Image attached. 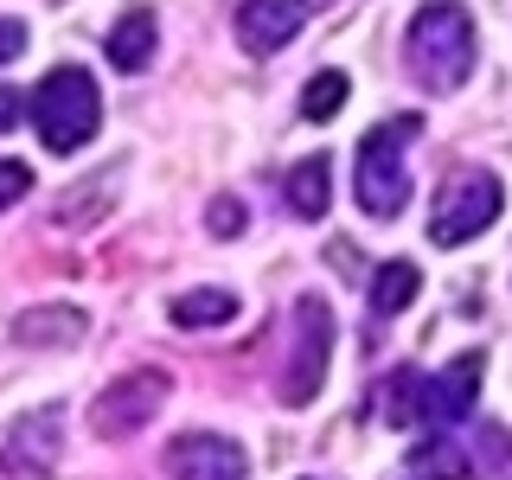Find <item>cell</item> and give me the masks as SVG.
<instances>
[{"label": "cell", "mask_w": 512, "mask_h": 480, "mask_svg": "<svg viewBox=\"0 0 512 480\" xmlns=\"http://www.w3.org/2000/svg\"><path fill=\"white\" fill-rule=\"evenodd\" d=\"M416 128H423L416 116H391L359 141V154H352V192H359V205L372 218H397L410 205V141H416Z\"/></svg>", "instance_id": "obj_3"}, {"label": "cell", "mask_w": 512, "mask_h": 480, "mask_svg": "<svg viewBox=\"0 0 512 480\" xmlns=\"http://www.w3.org/2000/svg\"><path fill=\"white\" fill-rule=\"evenodd\" d=\"M410 468L423 474V480H468L474 468H468V448L461 442H423L410 455Z\"/></svg>", "instance_id": "obj_16"}, {"label": "cell", "mask_w": 512, "mask_h": 480, "mask_svg": "<svg viewBox=\"0 0 512 480\" xmlns=\"http://www.w3.org/2000/svg\"><path fill=\"white\" fill-rule=\"evenodd\" d=\"M167 474L173 480H250V461L231 436H212V429H192L167 448Z\"/></svg>", "instance_id": "obj_7"}, {"label": "cell", "mask_w": 512, "mask_h": 480, "mask_svg": "<svg viewBox=\"0 0 512 480\" xmlns=\"http://www.w3.org/2000/svg\"><path fill=\"white\" fill-rule=\"evenodd\" d=\"M244 231V205L237 199H212V237H237Z\"/></svg>", "instance_id": "obj_20"}, {"label": "cell", "mask_w": 512, "mask_h": 480, "mask_svg": "<svg viewBox=\"0 0 512 480\" xmlns=\"http://www.w3.org/2000/svg\"><path fill=\"white\" fill-rule=\"evenodd\" d=\"M26 109H32V128H39V141L52 154H77L96 135V122H103V96H96V77L84 64L45 71L39 90L26 96Z\"/></svg>", "instance_id": "obj_2"}, {"label": "cell", "mask_w": 512, "mask_h": 480, "mask_svg": "<svg viewBox=\"0 0 512 480\" xmlns=\"http://www.w3.org/2000/svg\"><path fill=\"white\" fill-rule=\"evenodd\" d=\"M26 192H32V167H26V160H0V212L20 205Z\"/></svg>", "instance_id": "obj_19"}, {"label": "cell", "mask_w": 512, "mask_h": 480, "mask_svg": "<svg viewBox=\"0 0 512 480\" xmlns=\"http://www.w3.org/2000/svg\"><path fill=\"white\" fill-rule=\"evenodd\" d=\"M7 461L20 474H52V461H58V416H45V410L20 416L13 436H7Z\"/></svg>", "instance_id": "obj_10"}, {"label": "cell", "mask_w": 512, "mask_h": 480, "mask_svg": "<svg viewBox=\"0 0 512 480\" xmlns=\"http://www.w3.org/2000/svg\"><path fill=\"white\" fill-rule=\"evenodd\" d=\"M154 45H160L154 13H122L103 52H109V64H116V71H148V64H154Z\"/></svg>", "instance_id": "obj_11"}, {"label": "cell", "mask_w": 512, "mask_h": 480, "mask_svg": "<svg viewBox=\"0 0 512 480\" xmlns=\"http://www.w3.org/2000/svg\"><path fill=\"white\" fill-rule=\"evenodd\" d=\"M282 199H288V212H295V218H320V212H327V160L308 154L301 167H288Z\"/></svg>", "instance_id": "obj_12"}, {"label": "cell", "mask_w": 512, "mask_h": 480, "mask_svg": "<svg viewBox=\"0 0 512 480\" xmlns=\"http://www.w3.org/2000/svg\"><path fill=\"white\" fill-rule=\"evenodd\" d=\"M231 314H237V295H224V288H186L173 301V327H224Z\"/></svg>", "instance_id": "obj_14"}, {"label": "cell", "mask_w": 512, "mask_h": 480, "mask_svg": "<svg viewBox=\"0 0 512 480\" xmlns=\"http://www.w3.org/2000/svg\"><path fill=\"white\" fill-rule=\"evenodd\" d=\"M500 205H506V192H500L493 173H480V167L448 173L442 192H436V212H429V237L448 244V250H455V244H474V237L500 218Z\"/></svg>", "instance_id": "obj_4"}, {"label": "cell", "mask_w": 512, "mask_h": 480, "mask_svg": "<svg viewBox=\"0 0 512 480\" xmlns=\"http://www.w3.org/2000/svg\"><path fill=\"white\" fill-rule=\"evenodd\" d=\"M480 372H487L480 352H461L455 365H442V372L423 384V423H436V429L461 423V416L474 410V397H480Z\"/></svg>", "instance_id": "obj_9"}, {"label": "cell", "mask_w": 512, "mask_h": 480, "mask_svg": "<svg viewBox=\"0 0 512 480\" xmlns=\"http://www.w3.org/2000/svg\"><path fill=\"white\" fill-rule=\"evenodd\" d=\"M26 52V26L20 20H0V64H13Z\"/></svg>", "instance_id": "obj_22"}, {"label": "cell", "mask_w": 512, "mask_h": 480, "mask_svg": "<svg viewBox=\"0 0 512 480\" xmlns=\"http://www.w3.org/2000/svg\"><path fill=\"white\" fill-rule=\"evenodd\" d=\"M404 58H410V77L423 90H461L474 71V20L461 0H429V7H416L410 20V39H404Z\"/></svg>", "instance_id": "obj_1"}, {"label": "cell", "mask_w": 512, "mask_h": 480, "mask_svg": "<svg viewBox=\"0 0 512 480\" xmlns=\"http://www.w3.org/2000/svg\"><path fill=\"white\" fill-rule=\"evenodd\" d=\"M384 416H391L397 429L423 423V378H416V372H397L391 391H384Z\"/></svg>", "instance_id": "obj_18"}, {"label": "cell", "mask_w": 512, "mask_h": 480, "mask_svg": "<svg viewBox=\"0 0 512 480\" xmlns=\"http://www.w3.org/2000/svg\"><path fill=\"white\" fill-rule=\"evenodd\" d=\"M20 340L26 346H45V340L71 346V340H84V314H77V308H52V314L32 308V314H20Z\"/></svg>", "instance_id": "obj_15"}, {"label": "cell", "mask_w": 512, "mask_h": 480, "mask_svg": "<svg viewBox=\"0 0 512 480\" xmlns=\"http://www.w3.org/2000/svg\"><path fill=\"white\" fill-rule=\"evenodd\" d=\"M327 352H333V314L320 295L295 301V352H288V372H282V404H308V397L327 384Z\"/></svg>", "instance_id": "obj_6"}, {"label": "cell", "mask_w": 512, "mask_h": 480, "mask_svg": "<svg viewBox=\"0 0 512 480\" xmlns=\"http://www.w3.org/2000/svg\"><path fill=\"white\" fill-rule=\"evenodd\" d=\"M167 391H173V378L160 372V365H141V372L116 378L103 397H96L90 429H96L103 442H128L135 429H148V423H154V410L167 404Z\"/></svg>", "instance_id": "obj_5"}, {"label": "cell", "mask_w": 512, "mask_h": 480, "mask_svg": "<svg viewBox=\"0 0 512 480\" xmlns=\"http://www.w3.org/2000/svg\"><path fill=\"white\" fill-rule=\"evenodd\" d=\"M308 7L314 0H244V7H237V45L256 52V58L282 52V45L308 26Z\"/></svg>", "instance_id": "obj_8"}, {"label": "cell", "mask_w": 512, "mask_h": 480, "mask_svg": "<svg viewBox=\"0 0 512 480\" xmlns=\"http://www.w3.org/2000/svg\"><path fill=\"white\" fill-rule=\"evenodd\" d=\"M346 71H320L314 77V84L308 90H301V116H308V122H333V116H340V103H346Z\"/></svg>", "instance_id": "obj_17"}, {"label": "cell", "mask_w": 512, "mask_h": 480, "mask_svg": "<svg viewBox=\"0 0 512 480\" xmlns=\"http://www.w3.org/2000/svg\"><path fill=\"white\" fill-rule=\"evenodd\" d=\"M416 288H423V269H416V263H378V276H372V314L378 320L404 314L410 301H416Z\"/></svg>", "instance_id": "obj_13"}, {"label": "cell", "mask_w": 512, "mask_h": 480, "mask_svg": "<svg viewBox=\"0 0 512 480\" xmlns=\"http://www.w3.org/2000/svg\"><path fill=\"white\" fill-rule=\"evenodd\" d=\"M20 116H32V109H26V96L0 84V135H7V128H20Z\"/></svg>", "instance_id": "obj_21"}]
</instances>
